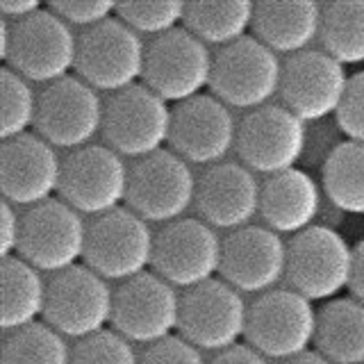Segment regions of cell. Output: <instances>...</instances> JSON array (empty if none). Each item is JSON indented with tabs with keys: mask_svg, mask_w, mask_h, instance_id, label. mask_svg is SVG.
I'll return each mask as SVG.
<instances>
[{
	"mask_svg": "<svg viewBox=\"0 0 364 364\" xmlns=\"http://www.w3.org/2000/svg\"><path fill=\"white\" fill-rule=\"evenodd\" d=\"M77 41L80 34L50 7H43L11 23L9 48L0 60L30 82L48 87L75 73Z\"/></svg>",
	"mask_w": 364,
	"mask_h": 364,
	"instance_id": "6da1fadb",
	"label": "cell"
},
{
	"mask_svg": "<svg viewBox=\"0 0 364 364\" xmlns=\"http://www.w3.org/2000/svg\"><path fill=\"white\" fill-rule=\"evenodd\" d=\"M355 269V246L333 225L316 223L291 237L287 259V282L294 291L312 303L335 301L350 291Z\"/></svg>",
	"mask_w": 364,
	"mask_h": 364,
	"instance_id": "7a4b0ae2",
	"label": "cell"
},
{
	"mask_svg": "<svg viewBox=\"0 0 364 364\" xmlns=\"http://www.w3.org/2000/svg\"><path fill=\"white\" fill-rule=\"evenodd\" d=\"M318 310L291 287L257 296L248 307L246 344L269 360L287 362L314 350Z\"/></svg>",
	"mask_w": 364,
	"mask_h": 364,
	"instance_id": "3957f363",
	"label": "cell"
},
{
	"mask_svg": "<svg viewBox=\"0 0 364 364\" xmlns=\"http://www.w3.org/2000/svg\"><path fill=\"white\" fill-rule=\"evenodd\" d=\"M171 125L173 107L141 82L105 100L100 134L112 151L136 162L164 151L171 141Z\"/></svg>",
	"mask_w": 364,
	"mask_h": 364,
	"instance_id": "277c9868",
	"label": "cell"
},
{
	"mask_svg": "<svg viewBox=\"0 0 364 364\" xmlns=\"http://www.w3.org/2000/svg\"><path fill=\"white\" fill-rule=\"evenodd\" d=\"M282 64L253 34L214 53V73L210 91L230 109L255 112L280 96Z\"/></svg>",
	"mask_w": 364,
	"mask_h": 364,
	"instance_id": "5b68a950",
	"label": "cell"
},
{
	"mask_svg": "<svg viewBox=\"0 0 364 364\" xmlns=\"http://www.w3.org/2000/svg\"><path fill=\"white\" fill-rule=\"evenodd\" d=\"M146 50L144 37L114 16L80 34L75 75L96 91L119 94L144 82Z\"/></svg>",
	"mask_w": 364,
	"mask_h": 364,
	"instance_id": "8992f818",
	"label": "cell"
},
{
	"mask_svg": "<svg viewBox=\"0 0 364 364\" xmlns=\"http://www.w3.org/2000/svg\"><path fill=\"white\" fill-rule=\"evenodd\" d=\"M198 178L193 168L171 148L130 166L128 208L148 223H173L196 205Z\"/></svg>",
	"mask_w": 364,
	"mask_h": 364,
	"instance_id": "52a82bcc",
	"label": "cell"
},
{
	"mask_svg": "<svg viewBox=\"0 0 364 364\" xmlns=\"http://www.w3.org/2000/svg\"><path fill=\"white\" fill-rule=\"evenodd\" d=\"M212 73L214 53L185 26L148 43L144 85L168 105L203 96L212 85Z\"/></svg>",
	"mask_w": 364,
	"mask_h": 364,
	"instance_id": "ba28073f",
	"label": "cell"
},
{
	"mask_svg": "<svg viewBox=\"0 0 364 364\" xmlns=\"http://www.w3.org/2000/svg\"><path fill=\"white\" fill-rule=\"evenodd\" d=\"M155 232L130 208L102 214L89 223L85 264L98 276L128 282L153 269Z\"/></svg>",
	"mask_w": 364,
	"mask_h": 364,
	"instance_id": "9c48e42d",
	"label": "cell"
},
{
	"mask_svg": "<svg viewBox=\"0 0 364 364\" xmlns=\"http://www.w3.org/2000/svg\"><path fill=\"white\" fill-rule=\"evenodd\" d=\"M114 289L87 264H77L48 280L43 321L68 339H87L112 328Z\"/></svg>",
	"mask_w": 364,
	"mask_h": 364,
	"instance_id": "30bf717a",
	"label": "cell"
},
{
	"mask_svg": "<svg viewBox=\"0 0 364 364\" xmlns=\"http://www.w3.org/2000/svg\"><path fill=\"white\" fill-rule=\"evenodd\" d=\"M223 239L203 219L185 216L155 232L153 273L178 289H193L221 276Z\"/></svg>",
	"mask_w": 364,
	"mask_h": 364,
	"instance_id": "8fae6325",
	"label": "cell"
},
{
	"mask_svg": "<svg viewBox=\"0 0 364 364\" xmlns=\"http://www.w3.org/2000/svg\"><path fill=\"white\" fill-rule=\"evenodd\" d=\"M130 166L105 144H91L64 157L60 198L87 216L109 214L128 203Z\"/></svg>",
	"mask_w": 364,
	"mask_h": 364,
	"instance_id": "7c38bea8",
	"label": "cell"
},
{
	"mask_svg": "<svg viewBox=\"0 0 364 364\" xmlns=\"http://www.w3.org/2000/svg\"><path fill=\"white\" fill-rule=\"evenodd\" d=\"M89 223L85 216L62 198H53L23 214V235L18 257L41 273L68 271L80 264L87 253Z\"/></svg>",
	"mask_w": 364,
	"mask_h": 364,
	"instance_id": "4fadbf2b",
	"label": "cell"
},
{
	"mask_svg": "<svg viewBox=\"0 0 364 364\" xmlns=\"http://www.w3.org/2000/svg\"><path fill=\"white\" fill-rule=\"evenodd\" d=\"M235 151L244 166L267 178L296 168L307 151V123L271 102L239 121Z\"/></svg>",
	"mask_w": 364,
	"mask_h": 364,
	"instance_id": "5bb4252c",
	"label": "cell"
},
{
	"mask_svg": "<svg viewBox=\"0 0 364 364\" xmlns=\"http://www.w3.org/2000/svg\"><path fill=\"white\" fill-rule=\"evenodd\" d=\"M180 312L178 289L148 271L114 289L112 328L132 344L153 346L180 330Z\"/></svg>",
	"mask_w": 364,
	"mask_h": 364,
	"instance_id": "9a60e30c",
	"label": "cell"
},
{
	"mask_svg": "<svg viewBox=\"0 0 364 364\" xmlns=\"http://www.w3.org/2000/svg\"><path fill=\"white\" fill-rule=\"evenodd\" d=\"M248 307L242 291L214 278L182 294L180 335L200 350L223 353L246 339Z\"/></svg>",
	"mask_w": 364,
	"mask_h": 364,
	"instance_id": "2e32d148",
	"label": "cell"
},
{
	"mask_svg": "<svg viewBox=\"0 0 364 364\" xmlns=\"http://www.w3.org/2000/svg\"><path fill=\"white\" fill-rule=\"evenodd\" d=\"M348 82L350 75L344 64H339L323 48H310L284 60L280 105L305 123L326 121L337 117Z\"/></svg>",
	"mask_w": 364,
	"mask_h": 364,
	"instance_id": "e0dca14e",
	"label": "cell"
},
{
	"mask_svg": "<svg viewBox=\"0 0 364 364\" xmlns=\"http://www.w3.org/2000/svg\"><path fill=\"white\" fill-rule=\"evenodd\" d=\"M105 100L77 75L48 85L39 94L37 134L62 151H80L91 146L94 136L102 132Z\"/></svg>",
	"mask_w": 364,
	"mask_h": 364,
	"instance_id": "ac0fdd59",
	"label": "cell"
},
{
	"mask_svg": "<svg viewBox=\"0 0 364 364\" xmlns=\"http://www.w3.org/2000/svg\"><path fill=\"white\" fill-rule=\"evenodd\" d=\"M64 159L57 148L28 132L0 146V189L16 208H37L60 193Z\"/></svg>",
	"mask_w": 364,
	"mask_h": 364,
	"instance_id": "d6986e66",
	"label": "cell"
},
{
	"mask_svg": "<svg viewBox=\"0 0 364 364\" xmlns=\"http://www.w3.org/2000/svg\"><path fill=\"white\" fill-rule=\"evenodd\" d=\"M239 123L232 109L212 94L173 107L168 148L189 164L214 166L237 148Z\"/></svg>",
	"mask_w": 364,
	"mask_h": 364,
	"instance_id": "ffe728a7",
	"label": "cell"
},
{
	"mask_svg": "<svg viewBox=\"0 0 364 364\" xmlns=\"http://www.w3.org/2000/svg\"><path fill=\"white\" fill-rule=\"evenodd\" d=\"M289 244L267 225H246L223 237L221 278L242 294H267L287 278Z\"/></svg>",
	"mask_w": 364,
	"mask_h": 364,
	"instance_id": "44dd1931",
	"label": "cell"
},
{
	"mask_svg": "<svg viewBox=\"0 0 364 364\" xmlns=\"http://www.w3.org/2000/svg\"><path fill=\"white\" fill-rule=\"evenodd\" d=\"M262 182L242 162L225 159L221 164L208 166L198 178L196 212L214 230H242L253 225L259 214Z\"/></svg>",
	"mask_w": 364,
	"mask_h": 364,
	"instance_id": "7402d4cb",
	"label": "cell"
},
{
	"mask_svg": "<svg viewBox=\"0 0 364 364\" xmlns=\"http://www.w3.org/2000/svg\"><path fill=\"white\" fill-rule=\"evenodd\" d=\"M323 187L310 171L289 168L262 182L259 216L278 235H301L316 225L323 210Z\"/></svg>",
	"mask_w": 364,
	"mask_h": 364,
	"instance_id": "603a6c76",
	"label": "cell"
},
{
	"mask_svg": "<svg viewBox=\"0 0 364 364\" xmlns=\"http://www.w3.org/2000/svg\"><path fill=\"white\" fill-rule=\"evenodd\" d=\"M323 5L314 0H264L255 3L253 37L278 55H299L321 37Z\"/></svg>",
	"mask_w": 364,
	"mask_h": 364,
	"instance_id": "cb8c5ba5",
	"label": "cell"
},
{
	"mask_svg": "<svg viewBox=\"0 0 364 364\" xmlns=\"http://www.w3.org/2000/svg\"><path fill=\"white\" fill-rule=\"evenodd\" d=\"M314 350L333 364H364V303L339 296L318 307Z\"/></svg>",
	"mask_w": 364,
	"mask_h": 364,
	"instance_id": "d4e9b609",
	"label": "cell"
},
{
	"mask_svg": "<svg viewBox=\"0 0 364 364\" xmlns=\"http://www.w3.org/2000/svg\"><path fill=\"white\" fill-rule=\"evenodd\" d=\"M0 278H3V318H0L3 333L7 335L39 323L48 303V282L43 280L41 271L16 255L3 259Z\"/></svg>",
	"mask_w": 364,
	"mask_h": 364,
	"instance_id": "484cf974",
	"label": "cell"
},
{
	"mask_svg": "<svg viewBox=\"0 0 364 364\" xmlns=\"http://www.w3.org/2000/svg\"><path fill=\"white\" fill-rule=\"evenodd\" d=\"M326 200L341 214L364 216V144L339 141L321 164Z\"/></svg>",
	"mask_w": 364,
	"mask_h": 364,
	"instance_id": "4316f807",
	"label": "cell"
},
{
	"mask_svg": "<svg viewBox=\"0 0 364 364\" xmlns=\"http://www.w3.org/2000/svg\"><path fill=\"white\" fill-rule=\"evenodd\" d=\"M255 21V3L232 0V3H187L185 28L216 48H225L248 37Z\"/></svg>",
	"mask_w": 364,
	"mask_h": 364,
	"instance_id": "83f0119b",
	"label": "cell"
},
{
	"mask_svg": "<svg viewBox=\"0 0 364 364\" xmlns=\"http://www.w3.org/2000/svg\"><path fill=\"white\" fill-rule=\"evenodd\" d=\"M318 41L339 64H364V0H337L323 5Z\"/></svg>",
	"mask_w": 364,
	"mask_h": 364,
	"instance_id": "f1b7e54d",
	"label": "cell"
},
{
	"mask_svg": "<svg viewBox=\"0 0 364 364\" xmlns=\"http://www.w3.org/2000/svg\"><path fill=\"white\" fill-rule=\"evenodd\" d=\"M73 348L46 321L7 333L0 364H71Z\"/></svg>",
	"mask_w": 364,
	"mask_h": 364,
	"instance_id": "f546056e",
	"label": "cell"
},
{
	"mask_svg": "<svg viewBox=\"0 0 364 364\" xmlns=\"http://www.w3.org/2000/svg\"><path fill=\"white\" fill-rule=\"evenodd\" d=\"M0 100H3V119H0V136L3 141L28 134L37 125L39 96L34 94L32 82L11 71L9 66L0 68Z\"/></svg>",
	"mask_w": 364,
	"mask_h": 364,
	"instance_id": "4dcf8cb0",
	"label": "cell"
},
{
	"mask_svg": "<svg viewBox=\"0 0 364 364\" xmlns=\"http://www.w3.org/2000/svg\"><path fill=\"white\" fill-rule=\"evenodd\" d=\"M187 3L164 0V3H121L117 5V18L123 21L139 37H162L185 26Z\"/></svg>",
	"mask_w": 364,
	"mask_h": 364,
	"instance_id": "1f68e13d",
	"label": "cell"
},
{
	"mask_svg": "<svg viewBox=\"0 0 364 364\" xmlns=\"http://www.w3.org/2000/svg\"><path fill=\"white\" fill-rule=\"evenodd\" d=\"M71 364H139V353L132 341L107 328L94 337L75 341Z\"/></svg>",
	"mask_w": 364,
	"mask_h": 364,
	"instance_id": "d6a6232c",
	"label": "cell"
},
{
	"mask_svg": "<svg viewBox=\"0 0 364 364\" xmlns=\"http://www.w3.org/2000/svg\"><path fill=\"white\" fill-rule=\"evenodd\" d=\"M335 123L348 141L364 144V71L350 75L346 98L337 112Z\"/></svg>",
	"mask_w": 364,
	"mask_h": 364,
	"instance_id": "836d02e7",
	"label": "cell"
},
{
	"mask_svg": "<svg viewBox=\"0 0 364 364\" xmlns=\"http://www.w3.org/2000/svg\"><path fill=\"white\" fill-rule=\"evenodd\" d=\"M57 16H62L68 26L75 28H96L100 23L117 16V5L109 0H57L48 5Z\"/></svg>",
	"mask_w": 364,
	"mask_h": 364,
	"instance_id": "e575fe53",
	"label": "cell"
},
{
	"mask_svg": "<svg viewBox=\"0 0 364 364\" xmlns=\"http://www.w3.org/2000/svg\"><path fill=\"white\" fill-rule=\"evenodd\" d=\"M139 364H210L203 358V350L182 337L173 335L139 353Z\"/></svg>",
	"mask_w": 364,
	"mask_h": 364,
	"instance_id": "d590c367",
	"label": "cell"
},
{
	"mask_svg": "<svg viewBox=\"0 0 364 364\" xmlns=\"http://www.w3.org/2000/svg\"><path fill=\"white\" fill-rule=\"evenodd\" d=\"M0 257L9 259L18 255L21 246V235H23V214H18L16 205L9 200H3V210H0Z\"/></svg>",
	"mask_w": 364,
	"mask_h": 364,
	"instance_id": "8d00e7d4",
	"label": "cell"
},
{
	"mask_svg": "<svg viewBox=\"0 0 364 364\" xmlns=\"http://www.w3.org/2000/svg\"><path fill=\"white\" fill-rule=\"evenodd\" d=\"M210 364H269V358L248 344H237L223 353H216Z\"/></svg>",
	"mask_w": 364,
	"mask_h": 364,
	"instance_id": "74e56055",
	"label": "cell"
},
{
	"mask_svg": "<svg viewBox=\"0 0 364 364\" xmlns=\"http://www.w3.org/2000/svg\"><path fill=\"white\" fill-rule=\"evenodd\" d=\"M39 9H43L39 0H0V14H3V18H9L11 23L37 14Z\"/></svg>",
	"mask_w": 364,
	"mask_h": 364,
	"instance_id": "f35d334b",
	"label": "cell"
},
{
	"mask_svg": "<svg viewBox=\"0 0 364 364\" xmlns=\"http://www.w3.org/2000/svg\"><path fill=\"white\" fill-rule=\"evenodd\" d=\"M350 296L364 303V239L355 244V269H353Z\"/></svg>",
	"mask_w": 364,
	"mask_h": 364,
	"instance_id": "ab89813d",
	"label": "cell"
},
{
	"mask_svg": "<svg viewBox=\"0 0 364 364\" xmlns=\"http://www.w3.org/2000/svg\"><path fill=\"white\" fill-rule=\"evenodd\" d=\"M282 364H333L328 358H323L318 350H307L303 353V355L299 358H294V360H287V362H282Z\"/></svg>",
	"mask_w": 364,
	"mask_h": 364,
	"instance_id": "60d3db41",
	"label": "cell"
}]
</instances>
